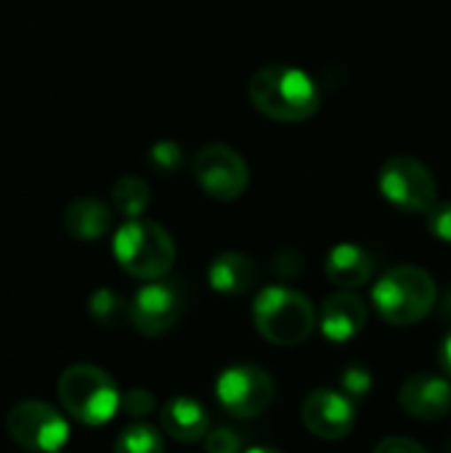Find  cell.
I'll list each match as a JSON object with an SVG mask.
<instances>
[{
    "mask_svg": "<svg viewBox=\"0 0 451 453\" xmlns=\"http://www.w3.org/2000/svg\"><path fill=\"white\" fill-rule=\"evenodd\" d=\"M250 104L274 122H306L322 106L316 82L298 66L266 64L253 72L247 85Z\"/></svg>",
    "mask_w": 451,
    "mask_h": 453,
    "instance_id": "obj_1",
    "label": "cell"
},
{
    "mask_svg": "<svg viewBox=\"0 0 451 453\" xmlns=\"http://www.w3.org/2000/svg\"><path fill=\"white\" fill-rule=\"evenodd\" d=\"M439 300V289L433 276L417 265H396L391 268L372 289V303L383 321L393 326L420 324Z\"/></svg>",
    "mask_w": 451,
    "mask_h": 453,
    "instance_id": "obj_2",
    "label": "cell"
},
{
    "mask_svg": "<svg viewBox=\"0 0 451 453\" xmlns=\"http://www.w3.org/2000/svg\"><path fill=\"white\" fill-rule=\"evenodd\" d=\"M58 401L72 419L88 427H101L112 422L117 409L122 406V395L114 380L93 364H74L61 372Z\"/></svg>",
    "mask_w": 451,
    "mask_h": 453,
    "instance_id": "obj_3",
    "label": "cell"
},
{
    "mask_svg": "<svg viewBox=\"0 0 451 453\" xmlns=\"http://www.w3.org/2000/svg\"><path fill=\"white\" fill-rule=\"evenodd\" d=\"M253 321L268 342L295 348L311 337L316 313L306 295L290 287H263L253 303Z\"/></svg>",
    "mask_w": 451,
    "mask_h": 453,
    "instance_id": "obj_4",
    "label": "cell"
},
{
    "mask_svg": "<svg viewBox=\"0 0 451 453\" xmlns=\"http://www.w3.org/2000/svg\"><path fill=\"white\" fill-rule=\"evenodd\" d=\"M112 250L120 268L144 281H157L167 276L175 263V242L154 220H128L114 234Z\"/></svg>",
    "mask_w": 451,
    "mask_h": 453,
    "instance_id": "obj_5",
    "label": "cell"
},
{
    "mask_svg": "<svg viewBox=\"0 0 451 453\" xmlns=\"http://www.w3.org/2000/svg\"><path fill=\"white\" fill-rule=\"evenodd\" d=\"M5 430L13 443L29 453H61L69 441L66 419L43 401H21L5 417Z\"/></svg>",
    "mask_w": 451,
    "mask_h": 453,
    "instance_id": "obj_6",
    "label": "cell"
},
{
    "mask_svg": "<svg viewBox=\"0 0 451 453\" xmlns=\"http://www.w3.org/2000/svg\"><path fill=\"white\" fill-rule=\"evenodd\" d=\"M380 194L404 212H428L439 202L433 173L415 157H391L380 170Z\"/></svg>",
    "mask_w": 451,
    "mask_h": 453,
    "instance_id": "obj_7",
    "label": "cell"
},
{
    "mask_svg": "<svg viewBox=\"0 0 451 453\" xmlns=\"http://www.w3.org/2000/svg\"><path fill=\"white\" fill-rule=\"evenodd\" d=\"M191 173L199 188L218 202H234L250 186V167L245 157L226 143L202 146L194 157Z\"/></svg>",
    "mask_w": 451,
    "mask_h": 453,
    "instance_id": "obj_8",
    "label": "cell"
},
{
    "mask_svg": "<svg viewBox=\"0 0 451 453\" xmlns=\"http://www.w3.org/2000/svg\"><path fill=\"white\" fill-rule=\"evenodd\" d=\"M274 380L260 369L250 364L229 366L218 374L215 380V395L221 406L239 417V419H253L268 411L274 403Z\"/></svg>",
    "mask_w": 451,
    "mask_h": 453,
    "instance_id": "obj_9",
    "label": "cell"
},
{
    "mask_svg": "<svg viewBox=\"0 0 451 453\" xmlns=\"http://www.w3.org/2000/svg\"><path fill=\"white\" fill-rule=\"evenodd\" d=\"M186 311V292L178 281H149L130 303V324L144 337L170 332Z\"/></svg>",
    "mask_w": 451,
    "mask_h": 453,
    "instance_id": "obj_10",
    "label": "cell"
},
{
    "mask_svg": "<svg viewBox=\"0 0 451 453\" xmlns=\"http://www.w3.org/2000/svg\"><path fill=\"white\" fill-rule=\"evenodd\" d=\"M303 425L322 441H340L351 435L356 411L348 395L335 390H311L300 406Z\"/></svg>",
    "mask_w": 451,
    "mask_h": 453,
    "instance_id": "obj_11",
    "label": "cell"
},
{
    "mask_svg": "<svg viewBox=\"0 0 451 453\" xmlns=\"http://www.w3.org/2000/svg\"><path fill=\"white\" fill-rule=\"evenodd\" d=\"M401 409L420 422H439L451 414V385L439 374H415L399 393Z\"/></svg>",
    "mask_w": 451,
    "mask_h": 453,
    "instance_id": "obj_12",
    "label": "cell"
},
{
    "mask_svg": "<svg viewBox=\"0 0 451 453\" xmlns=\"http://www.w3.org/2000/svg\"><path fill=\"white\" fill-rule=\"evenodd\" d=\"M367 303L354 295V292H338L332 297L324 300L322 305V316H319V326L322 334L332 342H346L354 340L356 334L364 332L367 326Z\"/></svg>",
    "mask_w": 451,
    "mask_h": 453,
    "instance_id": "obj_13",
    "label": "cell"
},
{
    "mask_svg": "<svg viewBox=\"0 0 451 453\" xmlns=\"http://www.w3.org/2000/svg\"><path fill=\"white\" fill-rule=\"evenodd\" d=\"M162 430L165 435H170L178 443H197L202 438H207L210 433V414L207 409L186 395H175L162 406L159 414Z\"/></svg>",
    "mask_w": 451,
    "mask_h": 453,
    "instance_id": "obj_14",
    "label": "cell"
},
{
    "mask_svg": "<svg viewBox=\"0 0 451 453\" xmlns=\"http://www.w3.org/2000/svg\"><path fill=\"white\" fill-rule=\"evenodd\" d=\"M258 263L245 252H223L207 268V281L221 295H247L258 287Z\"/></svg>",
    "mask_w": 451,
    "mask_h": 453,
    "instance_id": "obj_15",
    "label": "cell"
},
{
    "mask_svg": "<svg viewBox=\"0 0 451 453\" xmlns=\"http://www.w3.org/2000/svg\"><path fill=\"white\" fill-rule=\"evenodd\" d=\"M327 279L335 284V287H343V289H356L362 284H367L375 273V257L359 247V244H338L330 250L327 255Z\"/></svg>",
    "mask_w": 451,
    "mask_h": 453,
    "instance_id": "obj_16",
    "label": "cell"
},
{
    "mask_svg": "<svg viewBox=\"0 0 451 453\" xmlns=\"http://www.w3.org/2000/svg\"><path fill=\"white\" fill-rule=\"evenodd\" d=\"M61 220H64V231L72 239L96 242V239L109 234V228H112V210L104 202H98V199L80 196V199L66 204Z\"/></svg>",
    "mask_w": 451,
    "mask_h": 453,
    "instance_id": "obj_17",
    "label": "cell"
},
{
    "mask_svg": "<svg viewBox=\"0 0 451 453\" xmlns=\"http://www.w3.org/2000/svg\"><path fill=\"white\" fill-rule=\"evenodd\" d=\"M152 202V191L149 183L141 180L138 175H122L114 188H112V204L120 215H125L128 220H136L146 212Z\"/></svg>",
    "mask_w": 451,
    "mask_h": 453,
    "instance_id": "obj_18",
    "label": "cell"
},
{
    "mask_svg": "<svg viewBox=\"0 0 451 453\" xmlns=\"http://www.w3.org/2000/svg\"><path fill=\"white\" fill-rule=\"evenodd\" d=\"M88 311L93 321L106 329H120L130 321V305L114 289H96L88 300Z\"/></svg>",
    "mask_w": 451,
    "mask_h": 453,
    "instance_id": "obj_19",
    "label": "cell"
},
{
    "mask_svg": "<svg viewBox=\"0 0 451 453\" xmlns=\"http://www.w3.org/2000/svg\"><path fill=\"white\" fill-rule=\"evenodd\" d=\"M114 453H165V441L152 425H130L117 435Z\"/></svg>",
    "mask_w": 451,
    "mask_h": 453,
    "instance_id": "obj_20",
    "label": "cell"
},
{
    "mask_svg": "<svg viewBox=\"0 0 451 453\" xmlns=\"http://www.w3.org/2000/svg\"><path fill=\"white\" fill-rule=\"evenodd\" d=\"M149 162L157 173L162 175H170V173H178L181 165H183V149L173 141H159L149 149Z\"/></svg>",
    "mask_w": 451,
    "mask_h": 453,
    "instance_id": "obj_21",
    "label": "cell"
},
{
    "mask_svg": "<svg viewBox=\"0 0 451 453\" xmlns=\"http://www.w3.org/2000/svg\"><path fill=\"white\" fill-rule=\"evenodd\" d=\"M340 385H343V390H346L351 398H367L369 390H372V374H369V369H364V366H351V369L343 372Z\"/></svg>",
    "mask_w": 451,
    "mask_h": 453,
    "instance_id": "obj_22",
    "label": "cell"
},
{
    "mask_svg": "<svg viewBox=\"0 0 451 453\" xmlns=\"http://www.w3.org/2000/svg\"><path fill=\"white\" fill-rule=\"evenodd\" d=\"M205 451L207 453H242V441L234 430L229 427H215L205 438Z\"/></svg>",
    "mask_w": 451,
    "mask_h": 453,
    "instance_id": "obj_23",
    "label": "cell"
},
{
    "mask_svg": "<svg viewBox=\"0 0 451 453\" xmlns=\"http://www.w3.org/2000/svg\"><path fill=\"white\" fill-rule=\"evenodd\" d=\"M425 215H428V231L441 242H451V202H436Z\"/></svg>",
    "mask_w": 451,
    "mask_h": 453,
    "instance_id": "obj_24",
    "label": "cell"
},
{
    "mask_svg": "<svg viewBox=\"0 0 451 453\" xmlns=\"http://www.w3.org/2000/svg\"><path fill=\"white\" fill-rule=\"evenodd\" d=\"M154 406H157V401H154V395L149 390L136 388V390L122 395V409H125L128 417H136V419L138 417H149L154 411Z\"/></svg>",
    "mask_w": 451,
    "mask_h": 453,
    "instance_id": "obj_25",
    "label": "cell"
},
{
    "mask_svg": "<svg viewBox=\"0 0 451 453\" xmlns=\"http://www.w3.org/2000/svg\"><path fill=\"white\" fill-rule=\"evenodd\" d=\"M274 271L282 279H298L303 273V255L298 250H282V252H276Z\"/></svg>",
    "mask_w": 451,
    "mask_h": 453,
    "instance_id": "obj_26",
    "label": "cell"
},
{
    "mask_svg": "<svg viewBox=\"0 0 451 453\" xmlns=\"http://www.w3.org/2000/svg\"><path fill=\"white\" fill-rule=\"evenodd\" d=\"M375 453H428L420 443H415V441H409V438H399V435H393V438H385V441H380L377 443V449Z\"/></svg>",
    "mask_w": 451,
    "mask_h": 453,
    "instance_id": "obj_27",
    "label": "cell"
},
{
    "mask_svg": "<svg viewBox=\"0 0 451 453\" xmlns=\"http://www.w3.org/2000/svg\"><path fill=\"white\" fill-rule=\"evenodd\" d=\"M441 364H444V369L449 372V377H451V332L447 334L444 348H441Z\"/></svg>",
    "mask_w": 451,
    "mask_h": 453,
    "instance_id": "obj_28",
    "label": "cell"
},
{
    "mask_svg": "<svg viewBox=\"0 0 451 453\" xmlns=\"http://www.w3.org/2000/svg\"><path fill=\"white\" fill-rule=\"evenodd\" d=\"M242 453H282V451H276V449H268V446H258V449H247V451H242Z\"/></svg>",
    "mask_w": 451,
    "mask_h": 453,
    "instance_id": "obj_29",
    "label": "cell"
},
{
    "mask_svg": "<svg viewBox=\"0 0 451 453\" xmlns=\"http://www.w3.org/2000/svg\"><path fill=\"white\" fill-rule=\"evenodd\" d=\"M444 453H451V441L447 443V446H444Z\"/></svg>",
    "mask_w": 451,
    "mask_h": 453,
    "instance_id": "obj_30",
    "label": "cell"
}]
</instances>
